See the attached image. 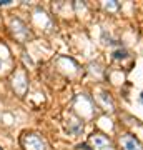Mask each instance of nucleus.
<instances>
[{"label":"nucleus","instance_id":"7ed1b4c3","mask_svg":"<svg viewBox=\"0 0 143 150\" xmlns=\"http://www.w3.org/2000/svg\"><path fill=\"white\" fill-rule=\"evenodd\" d=\"M90 145L95 150H108L111 149V142L106 137H103L101 134H93L90 137Z\"/></svg>","mask_w":143,"mask_h":150},{"label":"nucleus","instance_id":"0eeeda50","mask_svg":"<svg viewBox=\"0 0 143 150\" xmlns=\"http://www.w3.org/2000/svg\"><path fill=\"white\" fill-rule=\"evenodd\" d=\"M100 100L108 110H113V100H111V97H108V93H105V92L100 93Z\"/></svg>","mask_w":143,"mask_h":150},{"label":"nucleus","instance_id":"9b49d317","mask_svg":"<svg viewBox=\"0 0 143 150\" xmlns=\"http://www.w3.org/2000/svg\"><path fill=\"white\" fill-rule=\"evenodd\" d=\"M140 103H143V93H140Z\"/></svg>","mask_w":143,"mask_h":150},{"label":"nucleus","instance_id":"423d86ee","mask_svg":"<svg viewBox=\"0 0 143 150\" xmlns=\"http://www.w3.org/2000/svg\"><path fill=\"white\" fill-rule=\"evenodd\" d=\"M82 130H83V123L77 120V118H70L68 122H67V132L72 135H78L82 134Z\"/></svg>","mask_w":143,"mask_h":150},{"label":"nucleus","instance_id":"f257e3e1","mask_svg":"<svg viewBox=\"0 0 143 150\" xmlns=\"http://www.w3.org/2000/svg\"><path fill=\"white\" fill-rule=\"evenodd\" d=\"M22 145L25 150H47V144L45 140L38 134H25L22 137Z\"/></svg>","mask_w":143,"mask_h":150},{"label":"nucleus","instance_id":"9d476101","mask_svg":"<svg viewBox=\"0 0 143 150\" xmlns=\"http://www.w3.org/2000/svg\"><path fill=\"white\" fill-rule=\"evenodd\" d=\"M12 0H0V5H10Z\"/></svg>","mask_w":143,"mask_h":150},{"label":"nucleus","instance_id":"20e7f679","mask_svg":"<svg viewBox=\"0 0 143 150\" xmlns=\"http://www.w3.org/2000/svg\"><path fill=\"white\" fill-rule=\"evenodd\" d=\"M120 144H122L123 150H143L140 142L133 135H123L122 139H120Z\"/></svg>","mask_w":143,"mask_h":150},{"label":"nucleus","instance_id":"39448f33","mask_svg":"<svg viewBox=\"0 0 143 150\" xmlns=\"http://www.w3.org/2000/svg\"><path fill=\"white\" fill-rule=\"evenodd\" d=\"M13 88H15L20 95H23L27 90V87H28V83H27V79H25V74L23 72H18V74L13 75Z\"/></svg>","mask_w":143,"mask_h":150},{"label":"nucleus","instance_id":"1a4fd4ad","mask_svg":"<svg viewBox=\"0 0 143 150\" xmlns=\"http://www.w3.org/2000/svg\"><path fill=\"white\" fill-rule=\"evenodd\" d=\"M113 57H115L117 60H120V59H127V57H128V52H127V48H123V47L117 48V50L113 52Z\"/></svg>","mask_w":143,"mask_h":150},{"label":"nucleus","instance_id":"6e6552de","mask_svg":"<svg viewBox=\"0 0 143 150\" xmlns=\"http://www.w3.org/2000/svg\"><path fill=\"white\" fill-rule=\"evenodd\" d=\"M103 7H105L108 12H117L118 8H120V4H118L117 0H108V2L103 4Z\"/></svg>","mask_w":143,"mask_h":150},{"label":"nucleus","instance_id":"f03ea898","mask_svg":"<svg viewBox=\"0 0 143 150\" xmlns=\"http://www.w3.org/2000/svg\"><path fill=\"white\" fill-rule=\"evenodd\" d=\"M12 32H13L15 38H18L20 42H27L30 38V32H28L27 25L22 20H18V18H15V20L12 22Z\"/></svg>","mask_w":143,"mask_h":150}]
</instances>
